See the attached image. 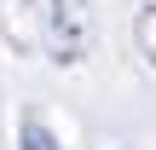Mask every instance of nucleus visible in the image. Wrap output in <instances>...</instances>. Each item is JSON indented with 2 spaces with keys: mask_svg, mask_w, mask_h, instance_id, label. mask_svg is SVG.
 I'll list each match as a JSON object with an SVG mask.
<instances>
[{
  "mask_svg": "<svg viewBox=\"0 0 156 150\" xmlns=\"http://www.w3.org/2000/svg\"><path fill=\"white\" fill-rule=\"evenodd\" d=\"M87 0H52V52L64 64H75L87 52Z\"/></svg>",
  "mask_w": 156,
  "mask_h": 150,
  "instance_id": "obj_1",
  "label": "nucleus"
},
{
  "mask_svg": "<svg viewBox=\"0 0 156 150\" xmlns=\"http://www.w3.org/2000/svg\"><path fill=\"white\" fill-rule=\"evenodd\" d=\"M17 150H58V139H52V133H46L35 116H29V121H23V139H17Z\"/></svg>",
  "mask_w": 156,
  "mask_h": 150,
  "instance_id": "obj_2",
  "label": "nucleus"
},
{
  "mask_svg": "<svg viewBox=\"0 0 156 150\" xmlns=\"http://www.w3.org/2000/svg\"><path fill=\"white\" fill-rule=\"evenodd\" d=\"M139 46L156 58V6H145V17H139Z\"/></svg>",
  "mask_w": 156,
  "mask_h": 150,
  "instance_id": "obj_3",
  "label": "nucleus"
}]
</instances>
